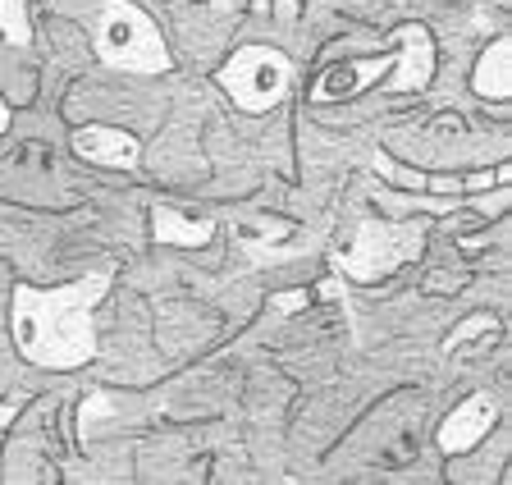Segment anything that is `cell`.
I'll use <instances>...</instances> for the list:
<instances>
[{
    "mask_svg": "<svg viewBox=\"0 0 512 485\" xmlns=\"http://www.w3.org/2000/svg\"><path fill=\"white\" fill-rule=\"evenodd\" d=\"M151 238H156V243H170V248H206L215 238V225L211 220L179 216L174 206L156 202L151 206Z\"/></svg>",
    "mask_w": 512,
    "mask_h": 485,
    "instance_id": "10",
    "label": "cell"
},
{
    "mask_svg": "<svg viewBox=\"0 0 512 485\" xmlns=\"http://www.w3.org/2000/svg\"><path fill=\"white\" fill-rule=\"evenodd\" d=\"M252 10L256 14H270V10H275V0H252Z\"/></svg>",
    "mask_w": 512,
    "mask_h": 485,
    "instance_id": "15",
    "label": "cell"
},
{
    "mask_svg": "<svg viewBox=\"0 0 512 485\" xmlns=\"http://www.w3.org/2000/svg\"><path fill=\"white\" fill-rule=\"evenodd\" d=\"M5 129H10V101L0 97V133H5Z\"/></svg>",
    "mask_w": 512,
    "mask_h": 485,
    "instance_id": "14",
    "label": "cell"
},
{
    "mask_svg": "<svg viewBox=\"0 0 512 485\" xmlns=\"http://www.w3.org/2000/svg\"><path fill=\"white\" fill-rule=\"evenodd\" d=\"M494 330H499V321H494V316H471V321H462L458 330H453V335L444 339V353H458L462 344H467V339H476V335H494Z\"/></svg>",
    "mask_w": 512,
    "mask_h": 485,
    "instance_id": "12",
    "label": "cell"
},
{
    "mask_svg": "<svg viewBox=\"0 0 512 485\" xmlns=\"http://www.w3.org/2000/svg\"><path fill=\"white\" fill-rule=\"evenodd\" d=\"M115 270H87L60 289L14 284V348L42 371H78L96 357V307L106 302Z\"/></svg>",
    "mask_w": 512,
    "mask_h": 485,
    "instance_id": "1",
    "label": "cell"
},
{
    "mask_svg": "<svg viewBox=\"0 0 512 485\" xmlns=\"http://www.w3.org/2000/svg\"><path fill=\"white\" fill-rule=\"evenodd\" d=\"M96 60L124 74H165L174 65L156 19L133 0H106L96 19Z\"/></svg>",
    "mask_w": 512,
    "mask_h": 485,
    "instance_id": "3",
    "label": "cell"
},
{
    "mask_svg": "<svg viewBox=\"0 0 512 485\" xmlns=\"http://www.w3.org/2000/svg\"><path fill=\"white\" fill-rule=\"evenodd\" d=\"M74 151L92 165H106V170H133L142 161V142L128 129H115V124H83L74 129Z\"/></svg>",
    "mask_w": 512,
    "mask_h": 485,
    "instance_id": "8",
    "label": "cell"
},
{
    "mask_svg": "<svg viewBox=\"0 0 512 485\" xmlns=\"http://www.w3.org/2000/svg\"><path fill=\"white\" fill-rule=\"evenodd\" d=\"M471 87L485 101H508V92H512V42L508 37H494L480 51L476 69H471Z\"/></svg>",
    "mask_w": 512,
    "mask_h": 485,
    "instance_id": "9",
    "label": "cell"
},
{
    "mask_svg": "<svg viewBox=\"0 0 512 485\" xmlns=\"http://www.w3.org/2000/svg\"><path fill=\"white\" fill-rule=\"evenodd\" d=\"M215 83L224 87V97L234 101L247 115H266L279 101L293 92L298 83V69L279 46H243L220 65Z\"/></svg>",
    "mask_w": 512,
    "mask_h": 485,
    "instance_id": "5",
    "label": "cell"
},
{
    "mask_svg": "<svg viewBox=\"0 0 512 485\" xmlns=\"http://www.w3.org/2000/svg\"><path fill=\"white\" fill-rule=\"evenodd\" d=\"M371 165L384 184L407 188V193L462 197V193H490V188L512 184V165H490V170H476V174H421V170H412V165H398L394 156H384V151H375Z\"/></svg>",
    "mask_w": 512,
    "mask_h": 485,
    "instance_id": "6",
    "label": "cell"
},
{
    "mask_svg": "<svg viewBox=\"0 0 512 485\" xmlns=\"http://www.w3.org/2000/svg\"><path fill=\"white\" fill-rule=\"evenodd\" d=\"M421 248H426V220H407V225H394V220H362L348 248L334 252V270L352 284H375V280H384V275H394L398 266L416 261Z\"/></svg>",
    "mask_w": 512,
    "mask_h": 485,
    "instance_id": "4",
    "label": "cell"
},
{
    "mask_svg": "<svg viewBox=\"0 0 512 485\" xmlns=\"http://www.w3.org/2000/svg\"><path fill=\"white\" fill-rule=\"evenodd\" d=\"M19 408H23V394H10V399L0 403V444H5V435H10V426H14V417H19Z\"/></svg>",
    "mask_w": 512,
    "mask_h": 485,
    "instance_id": "13",
    "label": "cell"
},
{
    "mask_svg": "<svg viewBox=\"0 0 512 485\" xmlns=\"http://www.w3.org/2000/svg\"><path fill=\"white\" fill-rule=\"evenodd\" d=\"M494 421H499V403H494L490 394H471V399H462L458 408L444 417L435 444L444 453H467L471 444H480L494 431Z\"/></svg>",
    "mask_w": 512,
    "mask_h": 485,
    "instance_id": "7",
    "label": "cell"
},
{
    "mask_svg": "<svg viewBox=\"0 0 512 485\" xmlns=\"http://www.w3.org/2000/svg\"><path fill=\"white\" fill-rule=\"evenodd\" d=\"M430 78H435V37L421 23H403L389 37V51L384 55L339 60V65H330L311 83L307 97H311V106H334V101H348L375 83H384L389 92H421Z\"/></svg>",
    "mask_w": 512,
    "mask_h": 485,
    "instance_id": "2",
    "label": "cell"
},
{
    "mask_svg": "<svg viewBox=\"0 0 512 485\" xmlns=\"http://www.w3.org/2000/svg\"><path fill=\"white\" fill-rule=\"evenodd\" d=\"M0 37L10 46H28L32 42V14L23 0H0Z\"/></svg>",
    "mask_w": 512,
    "mask_h": 485,
    "instance_id": "11",
    "label": "cell"
}]
</instances>
